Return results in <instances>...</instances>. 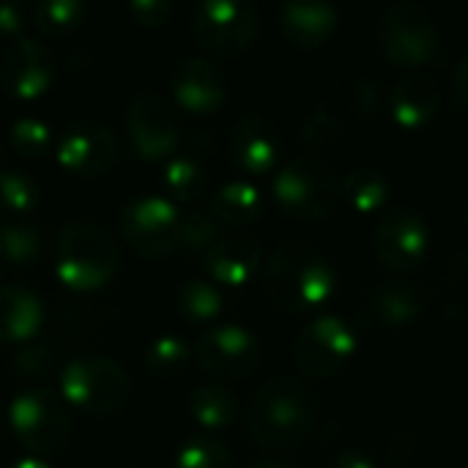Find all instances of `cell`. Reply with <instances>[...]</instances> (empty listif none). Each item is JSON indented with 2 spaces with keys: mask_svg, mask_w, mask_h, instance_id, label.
Instances as JSON below:
<instances>
[{
  "mask_svg": "<svg viewBox=\"0 0 468 468\" xmlns=\"http://www.w3.org/2000/svg\"><path fill=\"white\" fill-rule=\"evenodd\" d=\"M8 468H52L44 458H38V455H22V458H16L14 463Z\"/></svg>",
  "mask_w": 468,
  "mask_h": 468,
  "instance_id": "b9f144b4",
  "label": "cell"
},
{
  "mask_svg": "<svg viewBox=\"0 0 468 468\" xmlns=\"http://www.w3.org/2000/svg\"><path fill=\"white\" fill-rule=\"evenodd\" d=\"M466 222H468V200H466Z\"/></svg>",
  "mask_w": 468,
  "mask_h": 468,
  "instance_id": "ee69618b",
  "label": "cell"
},
{
  "mask_svg": "<svg viewBox=\"0 0 468 468\" xmlns=\"http://www.w3.org/2000/svg\"><path fill=\"white\" fill-rule=\"evenodd\" d=\"M332 468H378L373 463V458L367 455V452H362V450H343V452H337L335 455V461H332Z\"/></svg>",
  "mask_w": 468,
  "mask_h": 468,
  "instance_id": "ab89813d",
  "label": "cell"
},
{
  "mask_svg": "<svg viewBox=\"0 0 468 468\" xmlns=\"http://www.w3.org/2000/svg\"><path fill=\"white\" fill-rule=\"evenodd\" d=\"M189 359H192V351H189L186 340L178 337V335H173V332L156 335V337L148 343L145 356H143L148 373H151V376H159V378L181 376V373L186 370Z\"/></svg>",
  "mask_w": 468,
  "mask_h": 468,
  "instance_id": "f1b7e54d",
  "label": "cell"
},
{
  "mask_svg": "<svg viewBox=\"0 0 468 468\" xmlns=\"http://www.w3.org/2000/svg\"><path fill=\"white\" fill-rule=\"evenodd\" d=\"M126 134L134 154L145 162L170 159L178 154L184 129L176 107L159 93H140L126 107Z\"/></svg>",
  "mask_w": 468,
  "mask_h": 468,
  "instance_id": "8fae6325",
  "label": "cell"
},
{
  "mask_svg": "<svg viewBox=\"0 0 468 468\" xmlns=\"http://www.w3.org/2000/svg\"><path fill=\"white\" fill-rule=\"evenodd\" d=\"M27 5L25 3H0V33L5 36H25V27H27Z\"/></svg>",
  "mask_w": 468,
  "mask_h": 468,
  "instance_id": "f35d334b",
  "label": "cell"
},
{
  "mask_svg": "<svg viewBox=\"0 0 468 468\" xmlns=\"http://www.w3.org/2000/svg\"><path fill=\"white\" fill-rule=\"evenodd\" d=\"M376 41L395 66L417 69L439 49V25L422 3L398 0L378 14Z\"/></svg>",
  "mask_w": 468,
  "mask_h": 468,
  "instance_id": "8992f818",
  "label": "cell"
},
{
  "mask_svg": "<svg viewBox=\"0 0 468 468\" xmlns=\"http://www.w3.org/2000/svg\"><path fill=\"white\" fill-rule=\"evenodd\" d=\"M384 104V93H381V85L373 80V77H362L356 80L354 90H351V107L359 112V115H376Z\"/></svg>",
  "mask_w": 468,
  "mask_h": 468,
  "instance_id": "8d00e7d4",
  "label": "cell"
},
{
  "mask_svg": "<svg viewBox=\"0 0 468 468\" xmlns=\"http://www.w3.org/2000/svg\"><path fill=\"white\" fill-rule=\"evenodd\" d=\"M299 137H302V143H307L310 148H329V145L340 143V137H343V121H340V115H335L332 110L318 107V110H313V112L302 121Z\"/></svg>",
  "mask_w": 468,
  "mask_h": 468,
  "instance_id": "e575fe53",
  "label": "cell"
},
{
  "mask_svg": "<svg viewBox=\"0 0 468 468\" xmlns=\"http://www.w3.org/2000/svg\"><path fill=\"white\" fill-rule=\"evenodd\" d=\"M340 197L356 211H378L389 197V181L378 167L362 165L343 176Z\"/></svg>",
  "mask_w": 468,
  "mask_h": 468,
  "instance_id": "4316f807",
  "label": "cell"
},
{
  "mask_svg": "<svg viewBox=\"0 0 468 468\" xmlns=\"http://www.w3.org/2000/svg\"><path fill=\"white\" fill-rule=\"evenodd\" d=\"M52 356H55L52 346H47V343H41V340L33 337L27 343H19V348L14 351L11 362H14V367L22 376H38V373H44V370L52 367Z\"/></svg>",
  "mask_w": 468,
  "mask_h": 468,
  "instance_id": "d590c367",
  "label": "cell"
},
{
  "mask_svg": "<svg viewBox=\"0 0 468 468\" xmlns=\"http://www.w3.org/2000/svg\"><path fill=\"white\" fill-rule=\"evenodd\" d=\"M55 156L63 170L93 178L107 173L118 159V137L115 132L93 118L71 121L55 143Z\"/></svg>",
  "mask_w": 468,
  "mask_h": 468,
  "instance_id": "5bb4252c",
  "label": "cell"
},
{
  "mask_svg": "<svg viewBox=\"0 0 468 468\" xmlns=\"http://www.w3.org/2000/svg\"><path fill=\"white\" fill-rule=\"evenodd\" d=\"M88 5L82 0H38L33 5V22L47 36H66L82 27Z\"/></svg>",
  "mask_w": 468,
  "mask_h": 468,
  "instance_id": "4dcf8cb0",
  "label": "cell"
},
{
  "mask_svg": "<svg viewBox=\"0 0 468 468\" xmlns=\"http://www.w3.org/2000/svg\"><path fill=\"white\" fill-rule=\"evenodd\" d=\"M8 140L22 156H38L52 145V126L38 115H19L8 129Z\"/></svg>",
  "mask_w": 468,
  "mask_h": 468,
  "instance_id": "836d02e7",
  "label": "cell"
},
{
  "mask_svg": "<svg viewBox=\"0 0 468 468\" xmlns=\"http://www.w3.org/2000/svg\"><path fill=\"white\" fill-rule=\"evenodd\" d=\"M441 104V88L428 71H409L389 90V112L400 126L428 123Z\"/></svg>",
  "mask_w": 468,
  "mask_h": 468,
  "instance_id": "44dd1931",
  "label": "cell"
},
{
  "mask_svg": "<svg viewBox=\"0 0 468 468\" xmlns=\"http://www.w3.org/2000/svg\"><path fill=\"white\" fill-rule=\"evenodd\" d=\"M181 208L159 192H140L121 208V233L143 258H167L178 247Z\"/></svg>",
  "mask_w": 468,
  "mask_h": 468,
  "instance_id": "ba28073f",
  "label": "cell"
},
{
  "mask_svg": "<svg viewBox=\"0 0 468 468\" xmlns=\"http://www.w3.org/2000/svg\"><path fill=\"white\" fill-rule=\"evenodd\" d=\"M318 411L315 389L304 378L274 376L255 392L247 411V431L261 447H293L315 428Z\"/></svg>",
  "mask_w": 468,
  "mask_h": 468,
  "instance_id": "6da1fadb",
  "label": "cell"
},
{
  "mask_svg": "<svg viewBox=\"0 0 468 468\" xmlns=\"http://www.w3.org/2000/svg\"><path fill=\"white\" fill-rule=\"evenodd\" d=\"M359 335L340 315L313 318L293 343L296 365L310 376H332L356 354Z\"/></svg>",
  "mask_w": 468,
  "mask_h": 468,
  "instance_id": "4fadbf2b",
  "label": "cell"
},
{
  "mask_svg": "<svg viewBox=\"0 0 468 468\" xmlns=\"http://www.w3.org/2000/svg\"><path fill=\"white\" fill-rule=\"evenodd\" d=\"M452 93L461 104H468V49L458 58L452 69Z\"/></svg>",
  "mask_w": 468,
  "mask_h": 468,
  "instance_id": "60d3db41",
  "label": "cell"
},
{
  "mask_svg": "<svg viewBox=\"0 0 468 468\" xmlns=\"http://www.w3.org/2000/svg\"><path fill=\"white\" fill-rule=\"evenodd\" d=\"M8 425L16 441L33 455H52L71 436V417L63 398L47 387L16 392L8 403Z\"/></svg>",
  "mask_w": 468,
  "mask_h": 468,
  "instance_id": "52a82bcc",
  "label": "cell"
},
{
  "mask_svg": "<svg viewBox=\"0 0 468 468\" xmlns=\"http://www.w3.org/2000/svg\"><path fill=\"white\" fill-rule=\"evenodd\" d=\"M206 165L195 154H173L170 159H165L162 186L165 197H170L173 203L195 200L206 189Z\"/></svg>",
  "mask_w": 468,
  "mask_h": 468,
  "instance_id": "d4e9b609",
  "label": "cell"
},
{
  "mask_svg": "<svg viewBox=\"0 0 468 468\" xmlns=\"http://www.w3.org/2000/svg\"><path fill=\"white\" fill-rule=\"evenodd\" d=\"M195 356L208 376L241 378L261 365L263 346L250 326L228 321V324H211L197 335Z\"/></svg>",
  "mask_w": 468,
  "mask_h": 468,
  "instance_id": "30bf717a",
  "label": "cell"
},
{
  "mask_svg": "<svg viewBox=\"0 0 468 468\" xmlns=\"http://www.w3.org/2000/svg\"><path fill=\"white\" fill-rule=\"evenodd\" d=\"M282 151L280 126L266 112H247L230 129V156L250 176L277 170Z\"/></svg>",
  "mask_w": 468,
  "mask_h": 468,
  "instance_id": "e0dca14e",
  "label": "cell"
},
{
  "mask_svg": "<svg viewBox=\"0 0 468 468\" xmlns=\"http://www.w3.org/2000/svg\"><path fill=\"white\" fill-rule=\"evenodd\" d=\"M280 30L296 47H321L337 27V5L329 0H288L280 5Z\"/></svg>",
  "mask_w": 468,
  "mask_h": 468,
  "instance_id": "d6986e66",
  "label": "cell"
},
{
  "mask_svg": "<svg viewBox=\"0 0 468 468\" xmlns=\"http://www.w3.org/2000/svg\"><path fill=\"white\" fill-rule=\"evenodd\" d=\"M58 387L63 403L80 411L115 414L132 392V378L123 365L110 356L77 354L60 367Z\"/></svg>",
  "mask_w": 468,
  "mask_h": 468,
  "instance_id": "5b68a950",
  "label": "cell"
},
{
  "mask_svg": "<svg viewBox=\"0 0 468 468\" xmlns=\"http://www.w3.org/2000/svg\"><path fill=\"white\" fill-rule=\"evenodd\" d=\"M41 200L38 181L22 167H0V206L11 217L30 214Z\"/></svg>",
  "mask_w": 468,
  "mask_h": 468,
  "instance_id": "1f68e13d",
  "label": "cell"
},
{
  "mask_svg": "<svg viewBox=\"0 0 468 468\" xmlns=\"http://www.w3.org/2000/svg\"><path fill=\"white\" fill-rule=\"evenodd\" d=\"M370 307L376 313V318L381 324L389 326H403L411 324L420 313H422V299L417 293V288L406 280H381L373 293H370Z\"/></svg>",
  "mask_w": 468,
  "mask_h": 468,
  "instance_id": "603a6c76",
  "label": "cell"
},
{
  "mask_svg": "<svg viewBox=\"0 0 468 468\" xmlns=\"http://www.w3.org/2000/svg\"><path fill=\"white\" fill-rule=\"evenodd\" d=\"M263 206H266V200H263V192L255 181L230 178L211 195L208 211L217 217L219 225L239 228V225L255 222L263 214Z\"/></svg>",
  "mask_w": 468,
  "mask_h": 468,
  "instance_id": "7402d4cb",
  "label": "cell"
},
{
  "mask_svg": "<svg viewBox=\"0 0 468 468\" xmlns=\"http://www.w3.org/2000/svg\"><path fill=\"white\" fill-rule=\"evenodd\" d=\"M173 96L178 101V107L197 112V115H208L214 110H219L228 99V74L225 69L203 55H186L178 60V66L173 69Z\"/></svg>",
  "mask_w": 468,
  "mask_h": 468,
  "instance_id": "2e32d148",
  "label": "cell"
},
{
  "mask_svg": "<svg viewBox=\"0 0 468 468\" xmlns=\"http://www.w3.org/2000/svg\"><path fill=\"white\" fill-rule=\"evenodd\" d=\"M44 324V302L25 282L0 285V343H27Z\"/></svg>",
  "mask_w": 468,
  "mask_h": 468,
  "instance_id": "ffe728a7",
  "label": "cell"
},
{
  "mask_svg": "<svg viewBox=\"0 0 468 468\" xmlns=\"http://www.w3.org/2000/svg\"><path fill=\"white\" fill-rule=\"evenodd\" d=\"M189 414L206 431H219L236 422L239 398L225 384H203L189 395Z\"/></svg>",
  "mask_w": 468,
  "mask_h": 468,
  "instance_id": "cb8c5ba5",
  "label": "cell"
},
{
  "mask_svg": "<svg viewBox=\"0 0 468 468\" xmlns=\"http://www.w3.org/2000/svg\"><path fill=\"white\" fill-rule=\"evenodd\" d=\"M55 55L36 36L14 38L0 55V88L14 99H36L55 80Z\"/></svg>",
  "mask_w": 468,
  "mask_h": 468,
  "instance_id": "9a60e30c",
  "label": "cell"
},
{
  "mask_svg": "<svg viewBox=\"0 0 468 468\" xmlns=\"http://www.w3.org/2000/svg\"><path fill=\"white\" fill-rule=\"evenodd\" d=\"M203 266L217 285L239 288V285H247L258 274V269L263 266V252L252 236L222 233L203 252Z\"/></svg>",
  "mask_w": 468,
  "mask_h": 468,
  "instance_id": "ac0fdd59",
  "label": "cell"
},
{
  "mask_svg": "<svg viewBox=\"0 0 468 468\" xmlns=\"http://www.w3.org/2000/svg\"><path fill=\"white\" fill-rule=\"evenodd\" d=\"M121 263L112 233L90 219H71L55 236V274L71 291L104 288Z\"/></svg>",
  "mask_w": 468,
  "mask_h": 468,
  "instance_id": "3957f363",
  "label": "cell"
},
{
  "mask_svg": "<svg viewBox=\"0 0 468 468\" xmlns=\"http://www.w3.org/2000/svg\"><path fill=\"white\" fill-rule=\"evenodd\" d=\"M44 236L36 222L25 217H8L0 222V261L8 266H30L38 261Z\"/></svg>",
  "mask_w": 468,
  "mask_h": 468,
  "instance_id": "484cf974",
  "label": "cell"
},
{
  "mask_svg": "<svg viewBox=\"0 0 468 468\" xmlns=\"http://www.w3.org/2000/svg\"><path fill=\"white\" fill-rule=\"evenodd\" d=\"M176 307L186 321H214L222 307H225V293L214 280L206 277H192L181 282L176 293Z\"/></svg>",
  "mask_w": 468,
  "mask_h": 468,
  "instance_id": "83f0119b",
  "label": "cell"
},
{
  "mask_svg": "<svg viewBox=\"0 0 468 468\" xmlns=\"http://www.w3.org/2000/svg\"><path fill=\"white\" fill-rule=\"evenodd\" d=\"M340 173L315 154L282 162L271 178V195L282 211L299 219H324L340 200Z\"/></svg>",
  "mask_w": 468,
  "mask_h": 468,
  "instance_id": "277c9868",
  "label": "cell"
},
{
  "mask_svg": "<svg viewBox=\"0 0 468 468\" xmlns=\"http://www.w3.org/2000/svg\"><path fill=\"white\" fill-rule=\"evenodd\" d=\"M431 244V230L422 214L406 206L384 208L373 225V247L378 261L392 271L417 269Z\"/></svg>",
  "mask_w": 468,
  "mask_h": 468,
  "instance_id": "7c38bea8",
  "label": "cell"
},
{
  "mask_svg": "<svg viewBox=\"0 0 468 468\" xmlns=\"http://www.w3.org/2000/svg\"><path fill=\"white\" fill-rule=\"evenodd\" d=\"M173 468H233L228 444L211 433H197L181 441L176 450Z\"/></svg>",
  "mask_w": 468,
  "mask_h": 468,
  "instance_id": "f546056e",
  "label": "cell"
},
{
  "mask_svg": "<svg viewBox=\"0 0 468 468\" xmlns=\"http://www.w3.org/2000/svg\"><path fill=\"white\" fill-rule=\"evenodd\" d=\"M263 285L282 310H313L332 299L337 271L318 247L282 241L263 263Z\"/></svg>",
  "mask_w": 468,
  "mask_h": 468,
  "instance_id": "7a4b0ae2",
  "label": "cell"
},
{
  "mask_svg": "<svg viewBox=\"0 0 468 468\" xmlns=\"http://www.w3.org/2000/svg\"><path fill=\"white\" fill-rule=\"evenodd\" d=\"M258 11L244 0H203L192 11L195 38L217 55H241L255 44Z\"/></svg>",
  "mask_w": 468,
  "mask_h": 468,
  "instance_id": "9c48e42d",
  "label": "cell"
},
{
  "mask_svg": "<svg viewBox=\"0 0 468 468\" xmlns=\"http://www.w3.org/2000/svg\"><path fill=\"white\" fill-rule=\"evenodd\" d=\"M222 236V225L208 208H189L181 211L178 222V247L189 252H206Z\"/></svg>",
  "mask_w": 468,
  "mask_h": 468,
  "instance_id": "d6a6232c",
  "label": "cell"
},
{
  "mask_svg": "<svg viewBox=\"0 0 468 468\" xmlns=\"http://www.w3.org/2000/svg\"><path fill=\"white\" fill-rule=\"evenodd\" d=\"M129 14L140 25H162L173 14V3L170 0H132Z\"/></svg>",
  "mask_w": 468,
  "mask_h": 468,
  "instance_id": "74e56055",
  "label": "cell"
},
{
  "mask_svg": "<svg viewBox=\"0 0 468 468\" xmlns=\"http://www.w3.org/2000/svg\"><path fill=\"white\" fill-rule=\"evenodd\" d=\"M250 468H293L288 463H280V461H261V463H252Z\"/></svg>",
  "mask_w": 468,
  "mask_h": 468,
  "instance_id": "7bdbcfd3",
  "label": "cell"
}]
</instances>
